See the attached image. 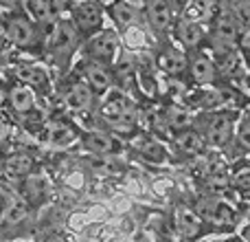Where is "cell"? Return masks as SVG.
<instances>
[{
  "mask_svg": "<svg viewBox=\"0 0 250 242\" xmlns=\"http://www.w3.org/2000/svg\"><path fill=\"white\" fill-rule=\"evenodd\" d=\"M0 51H2V40H0Z\"/></svg>",
  "mask_w": 250,
  "mask_h": 242,
  "instance_id": "f35d334b",
  "label": "cell"
},
{
  "mask_svg": "<svg viewBox=\"0 0 250 242\" xmlns=\"http://www.w3.org/2000/svg\"><path fill=\"white\" fill-rule=\"evenodd\" d=\"M110 13H112L114 22H117L119 26H129L134 20H138V11L134 4L125 2V0H119V2L112 4V9H110Z\"/></svg>",
  "mask_w": 250,
  "mask_h": 242,
  "instance_id": "ffe728a7",
  "label": "cell"
},
{
  "mask_svg": "<svg viewBox=\"0 0 250 242\" xmlns=\"http://www.w3.org/2000/svg\"><path fill=\"white\" fill-rule=\"evenodd\" d=\"M180 225L187 236H193V234H198V229H200V218H195L193 214H182Z\"/></svg>",
  "mask_w": 250,
  "mask_h": 242,
  "instance_id": "4316f807",
  "label": "cell"
},
{
  "mask_svg": "<svg viewBox=\"0 0 250 242\" xmlns=\"http://www.w3.org/2000/svg\"><path fill=\"white\" fill-rule=\"evenodd\" d=\"M167 123L171 125V128H176V130L182 132V130H187V125L191 123V117L185 108H180V106H171V108L167 110Z\"/></svg>",
  "mask_w": 250,
  "mask_h": 242,
  "instance_id": "603a6c76",
  "label": "cell"
},
{
  "mask_svg": "<svg viewBox=\"0 0 250 242\" xmlns=\"http://www.w3.org/2000/svg\"><path fill=\"white\" fill-rule=\"evenodd\" d=\"M2 139H4V125L0 123V141H2Z\"/></svg>",
  "mask_w": 250,
  "mask_h": 242,
  "instance_id": "836d02e7",
  "label": "cell"
},
{
  "mask_svg": "<svg viewBox=\"0 0 250 242\" xmlns=\"http://www.w3.org/2000/svg\"><path fill=\"white\" fill-rule=\"evenodd\" d=\"M235 18L242 26H246V31H250V0H239L235 4Z\"/></svg>",
  "mask_w": 250,
  "mask_h": 242,
  "instance_id": "484cf974",
  "label": "cell"
},
{
  "mask_svg": "<svg viewBox=\"0 0 250 242\" xmlns=\"http://www.w3.org/2000/svg\"><path fill=\"white\" fill-rule=\"evenodd\" d=\"M217 9V0H189V2L182 7V18L191 22H207L215 16Z\"/></svg>",
  "mask_w": 250,
  "mask_h": 242,
  "instance_id": "7c38bea8",
  "label": "cell"
},
{
  "mask_svg": "<svg viewBox=\"0 0 250 242\" xmlns=\"http://www.w3.org/2000/svg\"><path fill=\"white\" fill-rule=\"evenodd\" d=\"M237 141L242 147H246V150H250V121H244L242 125H239L237 130Z\"/></svg>",
  "mask_w": 250,
  "mask_h": 242,
  "instance_id": "83f0119b",
  "label": "cell"
},
{
  "mask_svg": "<svg viewBox=\"0 0 250 242\" xmlns=\"http://www.w3.org/2000/svg\"><path fill=\"white\" fill-rule=\"evenodd\" d=\"M202 212H204V216H207L211 222H215V225H230V222H233V218H235L233 209H230L229 205L220 203V200L204 203Z\"/></svg>",
  "mask_w": 250,
  "mask_h": 242,
  "instance_id": "e0dca14e",
  "label": "cell"
},
{
  "mask_svg": "<svg viewBox=\"0 0 250 242\" xmlns=\"http://www.w3.org/2000/svg\"><path fill=\"white\" fill-rule=\"evenodd\" d=\"M40 185H42V183H40L38 178H31V181H26V187H29L26 192H29L31 198H35V194H42V187H40Z\"/></svg>",
  "mask_w": 250,
  "mask_h": 242,
  "instance_id": "f546056e",
  "label": "cell"
},
{
  "mask_svg": "<svg viewBox=\"0 0 250 242\" xmlns=\"http://www.w3.org/2000/svg\"><path fill=\"white\" fill-rule=\"evenodd\" d=\"M213 35H215V42L220 44V47L224 48H233L235 44L242 40V35H239V22L237 18L233 16H220L215 22V31H213Z\"/></svg>",
  "mask_w": 250,
  "mask_h": 242,
  "instance_id": "ba28073f",
  "label": "cell"
},
{
  "mask_svg": "<svg viewBox=\"0 0 250 242\" xmlns=\"http://www.w3.org/2000/svg\"><path fill=\"white\" fill-rule=\"evenodd\" d=\"M224 242H246V240H242V238H229V240H224Z\"/></svg>",
  "mask_w": 250,
  "mask_h": 242,
  "instance_id": "e575fe53",
  "label": "cell"
},
{
  "mask_svg": "<svg viewBox=\"0 0 250 242\" xmlns=\"http://www.w3.org/2000/svg\"><path fill=\"white\" fill-rule=\"evenodd\" d=\"M191 75L198 84H211L215 79V64L208 57H198L191 62Z\"/></svg>",
  "mask_w": 250,
  "mask_h": 242,
  "instance_id": "ac0fdd59",
  "label": "cell"
},
{
  "mask_svg": "<svg viewBox=\"0 0 250 242\" xmlns=\"http://www.w3.org/2000/svg\"><path fill=\"white\" fill-rule=\"evenodd\" d=\"M4 33H7L9 42L20 48H31L38 44V29H35V24L26 16L11 18L7 22V26H4Z\"/></svg>",
  "mask_w": 250,
  "mask_h": 242,
  "instance_id": "3957f363",
  "label": "cell"
},
{
  "mask_svg": "<svg viewBox=\"0 0 250 242\" xmlns=\"http://www.w3.org/2000/svg\"><path fill=\"white\" fill-rule=\"evenodd\" d=\"M119 47H121V40H119L117 31H101L99 35L90 40V48L88 53L92 55V60H99L104 64H110V62L117 60Z\"/></svg>",
  "mask_w": 250,
  "mask_h": 242,
  "instance_id": "277c9868",
  "label": "cell"
},
{
  "mask_svg": "<svg viewBox=\"0 0 250 242\" xmlns=\"http://www.w3.org/2000/svg\"><path fill=\"white\" fill-rule=\"evenodd\" d=\"M208 185H211L213 190H226L229 178H226V174H222V172H213L211 176H208Z\"/></svg>",
  "mask_w": 250,
  "mask_h": 242,
  "instance_id": "f1b7e54d",
  "label": "cell"
},
{
  "mask_svg": "<svg viewBox=\"0 0 250 242\" xmlns=\"http://www.w3.org/2000/svg\"><path fill=\"white\" fill-rule=\"evenodd\" d=\"M176 33H178V40H180L185 47H198L204 38V26L200 24V22H191V20L182 18L176 26Z\"/></svg>",
  "mask_w": 250,
  "mask_h": 242,
  "instance_id": "9a60e30c",
  "label": "cell"
},
{
  "mask_svg": "<svg viewBox=\"0 0 250 242\" xmlns=\"http://www.w3.org/2000/svg\"><path fill=\"white\" fill-rule=\"evenodd\" d=\"M18 2H20V0H0L2 7H13V4H18Z\"/></svg>",
  "mask_w": 250,
  "mask_h": 242,
  "instance_id": "d6a6232c",
  "label": "cell"
},
{
  "mask_svg": "<svg viewBox=\"0 0 250 242\" xmlns=\"http://www.w3.org/2000/svg\"><path fill=\"white\" fill-rule=\"evenodd\" d=\"M149 22L156 31H165L171 24V4L169 0H147Z\"/></svg>",
  "mask_w": 250,
  "mask_h": 242,
  "instance_id": "4fadbf2b",
  "label": "cell"
},
{
  "mask_svg": "<svg viewBox=\"0 0 250 242\" xmlns=\"http://www.w3.org/2000/svg\"><path fill=\"white\" fill-rule=\"evenodd\" d=\"M125 2H129V4H134V7H136V4H138V0H125Z\"/></svg>",
  "mask_w": 250,
  "mask_h": 242,
  "instance_id": "8d00e7d4",
  "label": "cell"
},
{
  "mask_svg": "<svg viewBox=\"0 0 250 242\" xmlns=\"http://www.w3.org/2000/svg\"><path fill=\"white\" fill-rule=\"evenodd\" d=\"M143 156H145L147 161H151V163H163L165 159H167V152H165V147L160 145L158 141H149L143 145Z\"/></svg>",
  "mask_w": 250,
  "mask_h": 242,
  "instance_id": "cb8c5ba5",
  "label": "cell"
},
{
  "mask_svg": "<svg viewBox=\"0 0 250 242\" xmlns=\"http://www.w3.org/2000/svg\"><path fill=\"white\" fill-rule=\"evenodd\" d=\"M237 183H239V185H244V183H250V172H244L242 176H237Z\"/></svg>",
  "mask_w": 250,
  "mask_h": 242,
  "instance_id": "1f68e13d",
  "label": "cell"
},
{
  "mask_svg": "<svg viewBox=\"0 0 250 242\" xmlns=\"http://www.w3.org/2000/svg\"><path fill=\"white\" fill-rule=\"evenodd\" d=\"M239 42H242L244 48H248V51H250V31H246V33L242 35V40H239Z\"/></svg>",
  "mask_w": 250,
  "mask_h": 242,
  "instance_id": "4dcf8cb0",
  "label": "cell"
},
{
  "mask_svg": "<svg viewBox=\"0 0 250 242\" xmlns=\"http://www.w3.org/2000/svg\"><path fill=\"white\" fill-rule=\"evenodd\" d=\"M101 115L117 132H129L136 125V106L132 99L119 93L105 99V104L101 106Z\"/></svg>",
  "mask_w": 250,
  "mask_h": 242,
  "instance_id": "6da1fadb",
  "label": "cell"
},
{
  "mask_svg": "<svg viewBox=\"0 0 250 242\" xmlns=\"http://www.w3.org/2000/svg\"><path fill=\"white\" fill-rule=\"evenodd\" d=\"M230 137H233V117L230 115H215L208 121L207 141L211 145H217V147L226 145Z\"/></svg>",
  "mask_w": 250,
  "mask_h": 242,
  "instance_id": "9c48e42d",
  "label": "cell"
},
{
  "mask_svg": "<svg viewBox=\"0 0 250 242\" xmlns=\"http://www.w3.org/2000/svg\"><path fill=\"white\" fill-rule=\"evenodd\" d=\"M246 66H248V71H250V55H248V60H246Z\"/></svg>",
  "mask_w": 250,
  "mask_h": 242,
  "instance_id": "74e56055",
  "label": "cell"
},
{
  "mask_svg": "<svg viewBox=\"0 0 250 242\" xmlns=\"http://www.w3.org/2000/svg\"><path fill=\"white\" fill-rule=\"evenodd\" d=\"M204 145L202 137H200L198 132H193V130H182L180 134H176V147L180 152H185V154H195V152H200Z\"/></svg>",
  "mask_w": 250,
  "mask_h": 242,
  "instance_id": "d6986e66",
  "label": "cell"
},
{
  "mask_svg": "<svg viewBox=\"0 0 250 242\" xmlns=\"http://www.w3.org/2000/svg\"><path fill=\"white\" fill-rule=\"evenodd\" d=\"M24 4L31 18H35L38 22H44V24H57L62 13H64L62 0H26Z\"/></svg>",
  "mask_w": 250,
  "mask_h": 242,
  "instance_id": "5b68a950",
  "label": "cell"
},
{
  "mask_svg": "<svg viewBox=\"0 0 250 242\" xmlns=\"http://www.w3.org/2000/svg\"><path fill=\"white\" fill-rule=\"evenodd\" d=\"M173 2H178V4H180V7H185V4L189 2V0H173Z\"/></svg>",
  "mask_w": 250,
  "mask_h": 242,
  "instance_id": "d590c367",
  "label": "cell"
},
{
  "mask_svg": "<svg viewBox=\"0 0 250 242\" xmlns=\"http://www.w3.org/2000/svg\"><path fill=\"white\" fill-rule=\"evenodd\" d=\"M75 139H77L75 130L70 128V125H66V123L53 125L51 132H48V143H53V145H57V147L70 145V143H75Z\"/></svg>",
  "mask_w": 250,
  "mask_h": 242,
  "instance_id": "44dd1931",
  "label": "cell"
},
{
  "mask_svg": "<svg viewBox=\"0 0 250 242\" xmlns=\"http://www.w3.org/2000/svg\"><path fill=\"white\" fill-rule=\"evenodd\" d=\"M207 242H211V240H207Z\"/></svg>",
  "mask_w": 250,
  "mask_h": 242,
  "instance_id": "ab89813d",
  "label": "cell"
},
{
  "mask_svg": "<svg viewBox=\"0 0 250 242\" xmlns=\"http://www.w3.org/2000/svg\"><path fill=\"white\" fill-rule=\"evenodd\" d=\"M75 42H77V26L68 20H60L53 29L51 38V48L60 57H68V53L73 51Z\"/></svg>",
  "mask_w": 250,
  "mask_h": 242,
  "instance_id": "8992f818",
  "label": "cell"
},
{
  "mask_svg": "<svg viewBox=\"0 0 250 242\" xmlns=\"http://www.w3.org/2000/svg\"><path fill=\"white\" fill-rule=\"evenodd\" d=\"M66 104L75 110H86L92 106V86L83 77L70 82L68 91H66Z\"/></svg>",
  "mask_w": 250,
  "mask_h": 242,
  "instance_id": "8fae6325",
  "label": "cell"
},
{
  "mask_svg": "<svg viewBox=\"0 0 250 242\" xmlns=\"http://www.w3.org/2000/svg\"><path fill=\"white\" fill-rule=\"evenodd\" d=\"M16 77L20 79L24 86L31 88H44L48 84V75L46 71L38 69V66H31V64H20L16 69Z\"/></svg>",
  "mask_w": 250,
  "mask_h": 242,
  "instance_id": "2e32d148",
  "label": "cell"
},
{
  "mask_svg": "<svg viewBox=\"0 0 250 242\" xmlns=\"http://www.w3.org/2000/svg\"><path fill=\"white\" fill-rule=\"evenodd\" d=\"M73 20L82 33H97L104 24V7L99 0H83L73 9Z\"/></svg>",
  "mask_w": 250,
  "mask_h": 242,
  "instance_id": "7a4b0ae2",
  "label": "cell"
},
{
  "mask_svg": "<svg viewBox=\"0 0 250 242\" xmlns=\"http://www.w3.org/2000/svg\"><path fill=\"white\" fill-rule=\"evenodd\" d=\"M160 64H163L167 71H171V73H180V71L185 69L187 62H185V57H182V55H178V53L169 51V53H165V55H163Z\"/></svg>",
  "mask_w": 250,
  "mask_h": 242,
  "instance_id": "d4e9b609",
  "label": "cell"
},
{
  "mask_svg": "<svg viewBox=\"0 0 250 242\" xmlns=\"http://www.w3.org/2000/svg\"><path fill=\"white\" fill-rule=\"evenodd\" d=\"M31 168H33V161L26 154H11L4 161V169L11 176H24V174L31 172Z\"/></svg>",
  "mask_w": 250,
  "mask_h": 242,
  "instance_id": "7402d4cb",
  "label": "cell"
},
{
  "mask_svg": "<svg viewBox=\"0 0 250 242\" xmlns=\"http://www.w3.org/2000/svg\"><path fill=\"white\" fill-rule=\"evenodd\" d=\"M82 73H83V79H86V82L92 86V91H97V93L108 91L110 84H112V75H110V71L105 69L104 62H99V60L83 62Z\"/></svg>",
  "mask_w": 250,
  "mask_h": 242,
  "instance_id": "52a82bcc",
  "label": "cell"
},
{
  "mask_svg": "<svg viewBox=\"0 0 250 242\" xmlns=\"http://www.w3.org/2000/svg\"><path fill=\"white\" fill-rule=\"evenodd\" d=\"M83 147L92 154H99V156H108L112 152H117L121 147V143L108 132H101V130H92L83 137Z\"/></svg>",
  "mask_w": 250,
  "mask_h": 242,
  "instance_id": "30bf717a",
  "label": "cell"
},
{
  "mask_svg": "<svg viewBox=\"0 0 250 242\" xmlns=\"http://www.w3.org/2000/svg\"><path fill=\"white\" fill-rule=\"evenodd\" d=\"M9 104H11V108L16 110V113L20 115H26L31 113V110L35 108V93L31 86H13L11 91H9Z\"/></svg>",
  "mask_w": 250,
  "mask_h": 242,
  "instance_id": "5bb4252c",
  "label": "cell"
}]
</instances>
